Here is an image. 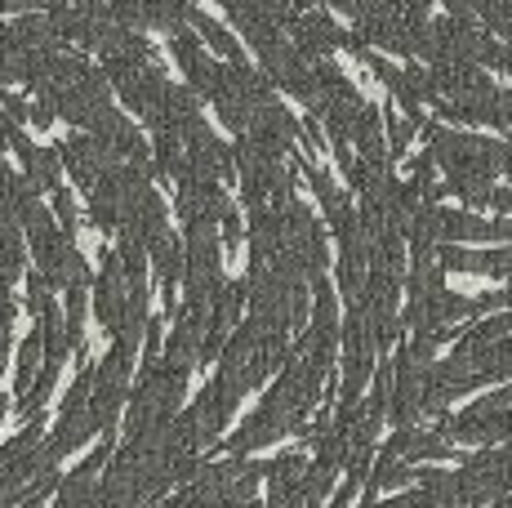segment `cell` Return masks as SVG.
I'll return each instance as SVG.
<instances>
[{
  "instance_id": "cell-2",
  "label": "cell",
  "mask_w": 512,
  "mask_h": 508,
  "mask_svg": "<svg viewBox=\"0 0 512 508\" xmlns=\"http://www.w3.org/2000/svg\"><path fill=\"white\" fill-rule=\"evenodd\" d=\"M294 41H299L303 54L321 58V54L339 50V45H348V36H343L326 14H303V18H294Z\"/></svg>"
},
{
  "instance_id": "cell-9",
  "label": "cell",
  "mask_w": 512,
  "mask_h": 508,
  "mask_svg": "<svg viewBox=\"0 0 512 508\" xmlns=\"http://www.w3.org/2000/svg\"><path fill=\"white\" fill-rule=\"evenodd\" d=\"M0 14H5V0H0Z\"/></svg>"
},
{
  "instance_id": "cell-6",
  "label": "cell",
  "mask_w": 512,
  "mask_h": 508,
  "mask_svg": "<svg viewBox=\"0 0 512 508\" xmlns=\"http://www.w3.org/2000/svg\"><path fill=\"white\" fill-rule=\"evenodd\" d=\"M54 214H58V223H63V232L72 237L76 232V205H72V192H67L63 183L54 188Z\"/></svg>"
},
{
  "instance_id": "cell-8",
  "label": "cell",
  "mask_w": 512,
  "mask_h": 508,
  "mask_svg": "<svg viewBox=\"0 0 512 508\" xmlns=\"http://www.w3.org/2000/svg\"><path fill=\"white\" fill-rule=\"evenodd\" d=\"M490 205H495V210H512V188H499V192H490Z\"/></svg>"
},
{
  "instance_id": "cell-1",
  "label": "cell",
  "mask_w": 512,
  "mask_h": 508,
  "mask_svg": "<svg viewBox=\"0 0 512 508\" xmlns=\"http://www.w3.org/2000/svg\"><path fill=\"white\" fill-rule=\"evenodd\" d=\"M437 241H512V223H486L464 210H437Z\"/></svg>"
},
{
  "instance_id": "cell-5",
  "label": "cell",
  "mask_w": 512,
  "mask_h": 508,
  "mask_svg": "<svg viewBox=\"0 0 512 508\" xmlns=\"http://www.w3.org/2000/svg\"><path fill=\"white\" fill-rule=\"evenodd\" d=\"M187 23H192V27H196V36H201V41H210V45H214V50H219L223 58H241V45H236L232 36L223 32L219 23H214V18H205L201 9H187Z\"/></svg>"
},
{
  "instance_id": "cell-4",
  "label": "cell",
  "mask_w": 512,
  "mask_h": 508,
  "mask_svg": "<svg viewBox=\"0 0 512 508\" xmlns=\"http://www.w3.org/2000/svg\"><path fill=\"white\" fill-rule=\"evenodd\" d=\"M45 330H32L27 335V344L18 348V393H27L32 388V379L41 375V366H45Z\"/></svg>"
},
{
  "instance_id": "cell-7",
  "label": "cell",
  "mask_w": 512,
  "mask_h": 508,
  "mask_svg": "<svg viewBox=\"0 0 512 508\" xmlns=\"http://www.w3.org/2000/svg\"><path fill=\"white\" fill-rule=\"evenodd\" d=\"M223 246H228V250L241 246V214H236L232 205L223 210Z\"/></svg>"
},
{
  "instance_id": "cell-3",
  "label": "cell",
  "mask_w": 512,
  "mask_h": 508,
  "mask_svg": "<svg viewBox=\"0 0 512 508\" xmlns=\"http://www.w3.org/2000/svg\"><path fill=\"white\" fill-rule=\"evenodd\" d=\"M107 455H112V442H103V446H98V451H94L90 459H85L81 468H76L72 477H67V482H63V491H58V500H63V504H85V500H98V491H94V477L107 468Z\"/></svg>"
}]
</instances>
